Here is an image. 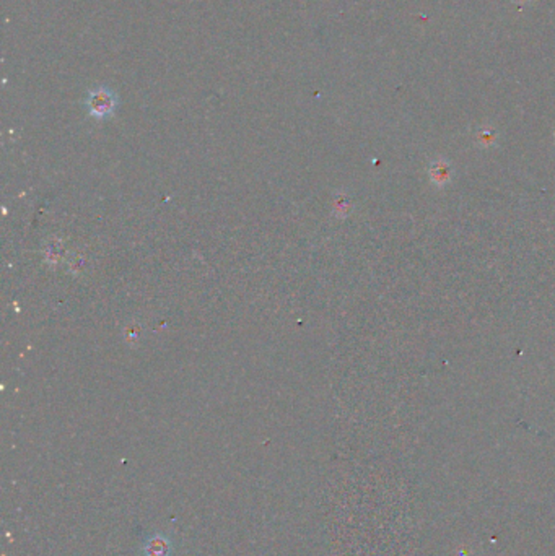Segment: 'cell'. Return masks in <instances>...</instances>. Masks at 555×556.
I'll return each instance as SVG.
<instances>
[{
    "label": "cell",
    "mask_w": 555,
    "mask_h": 556,
    "mask_svg": "<svg viewBox=\"0 0 555 556\" xmlns=\"http://www.w3.org/2000/svg\"><path fill=\"white\" fill-rule=\"evenodd\" d=\"M89 109L93 116L96 117H104L109 113H113L116 99L114 95L106 88H98V90H93L89 96Z\"/></svg>",
    "instance_id": "6da1fadb"
}]
</instances>
